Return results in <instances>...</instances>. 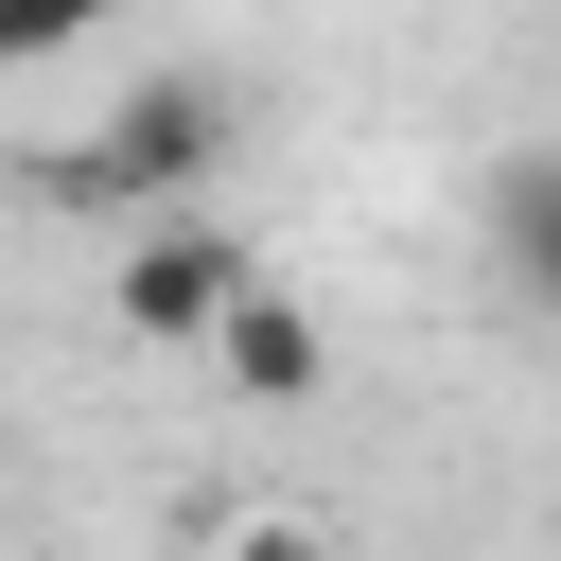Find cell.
<instances>
[{
  "mask_svg": "<svg viewBox=\"0 0 561 561\" xmlns=\"http://www.w3.org/2000/svg\"><path fill=\"white\" fill-rule=\"evenodd\" d=\"M228 158V88H193V70H140L105 123H88V158H70V193H105V210H175L193 175Z\"/></svg>",
  "mask_w": 561,
  "mask_h": 561,
  "instance_id": "obj_1",
  "label": "cell"
},
{
  "mask_svg": "<svg viewBox=\"0 0 561 561\" xmlns=\"http://www.w3.org/2000/svg\"><path fill=\"white\" fill-rule=\"evenodd\" d=\"M263 263L210 228V210H140V245H123V280H105V316L140 333V351H210V316L245 298Z\"/></svg>",
  "mask_w": 561,
  "mask_h": 561,
  "instance_id": "obj_2",
  "label": "cell"
},
{
  "mask_svg": "<svg viewBox=\"0 0 561 561\" xmlns=\"http://www.w3.org/2000/svg\"><path fill=\"white\" fill-rule=\"evenodd\" d=\"M210 368H228L245 403H316V386H333V333H316L298 280H245V298L210 316Z\"/></svg>",
  "mask_w": 561,
  "mask_h": 561,
  "instance_id": "obj_3",
  "label": "cell"
},
{
  "mask_svg": "<svg viewBox=\"0 0 561 561\" xmlns=\"http://www.w3.org/2000/svg\"><path fill=\"white\" fill-rule=\"evenodd\" d=\"M491 263H508V298H526V316H561V140L491 158Z\"/></svg>",
  "mask_w": 561,
  "mask_h": 561,
  "instance_id": "obj_4",
  "label": "cell"
},
{
  "mask_svg": "<svg viewBox=\"0 0 561 561\" xmlns=\"http://www.w3.org/2000/svg\"><path fill=\"white\" fill-rule=\"evenodd\" d=\"M70 35H105V18H88V0H0V70H53Z\"/></svg>",
  "mask_w": 561,
  "mask_h": 561,
  "instance_id": "obj_5",
  "label": "cell"
},
{
  "mask_svg": "<svg viewBox=\"0 0 561 561\" xmlns=\"http://www.w3.org/2000/svg\"><path fill=\"white\" fill-rule=\"evenodd\" d=\"M228 561H351V543H333V526H298V508H245V526H228Z\"/></svg>",
  "mask_w": 561,
  "mask_h": 561,
  "instance_id": "obj_6",
  "label": "cell"
},
{
  "mask_svg": "<svg viewBox=\"0 0 561 561\" xmlns=\"http://www.w3.org/2000/svg\"><path fill=\"white\" fill-rule=\"evenodd\" d=\"M88 18H140V0H88Z\"/></svg>",
  "mask_w": 561,
  "mask_h": 561,
  "instance_id": "obj_7",
  "label": "cell"
},
{
  "mask_svg": "<svg viewBox=\"0 0 561 561\" xmlns=\"http://www.w3.org/2000/svg\"><path fill=\"white\" fill-rule=\"evenodd\" d=\"M0 88H18V70H0Z\"/></svg>",
  "mask_w": 561,
  "mask_h": 561,
  "instance_id": "obj_8",
  "label": "cell"
}]
</instances>
